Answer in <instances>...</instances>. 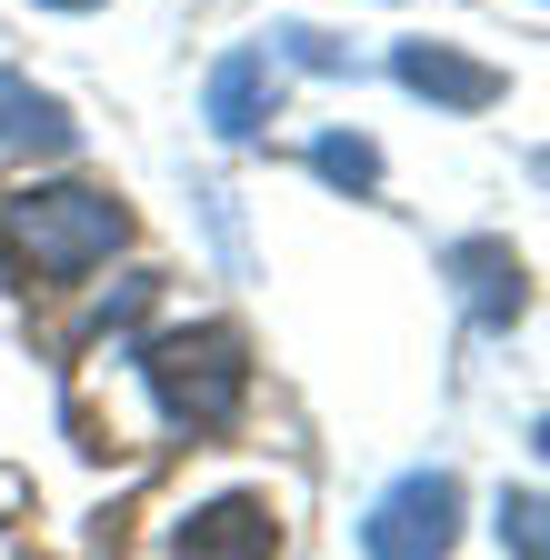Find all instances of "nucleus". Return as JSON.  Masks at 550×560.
<instances>
[{
    "instance_id": "1",
    "label": "nucleus",
    "mask_w": 550,
    "mask_h": 560,
    "mask_svg": "<svg viewBox=\"0 0 550 560\" xmlns=\"http://www.w3.org/2000/svg\"><path fill=\"white\" fill-rule=\"evenodd\" d=\"M141 381H151L171 431H231L241 400H250V350L221 320H190V330L141 340Z\"/></svg>"
},
{
    "instance_id": "2",
    "label": "nucleus",
    "mask_w": 550,
    "mask_h": 560,
    "mask_svg": "<svg viewBox=\"0 0 550 560\" xmlns=\"http://www.w3.org/2000/svg\"><path fill=\"white\" fill-rule=\"evenodd\" d=\"M0 231L31 260V280H81V270H101L130 241V210L110 190H91V180H50V190H21L0 210Z\"/></svg>"
},
{
    "instance_id": "3",
    "label": "nucleus",
    "mask_w": 550,
    "mask_h": 560,
    "mask_svg": "<svg viewBox=\"0 0 550 560\" xmlns=\"http://www.w3.org/2000/svg\"><path fill=\"white\" fill-rule=\"evenodd\" d=\"M450 540H460V480L450 470H400L361 521L371 560H450Z\"/></svg>"
},
{
    "instance_id": "4",
    "label": "nucleus",
    "mask_w": 550,
    "mask_h": 560,
    "mask_svg": "<svg viewBox=\"0 0 550 560\" xmlns=\"http://www.w3.org/2000/svg\"><path fill=\"white\" fill-rule=\"evenodd\" d=\"M390 70H400V91H421V101H441V110H491V101L511 91L491 60H460V50H441V40H400Z\"/></svg>"
},
{
    "instance_id": "5",
    "label": "nucleus",
    "mask_w": 550,
    "mask_h": 560,
    "mask_svg": "<svg viewBox=\"0 0 550 560\" xmlns=\"http://www.w3.org/2000/svg\"><path fill=\"white\" fill-rule=\"evenodd\" d=\"M180 560H281V521L270 501H211L180 521Z\"/></svg>"
},
{
    "instance_id": "6",
    "label": "nucleus",
    "mask_w": 550,
    "mask_h": 560,
    "mask_svg": "<svg viewBox=\"0 0 550 560\" xmlns=\"http://www.w3.org/2000/svg\"><path fill=\"white\" fill-rule=\"evenodd\" d=\"M450 280H460V301H470V320L480 330H511L520 320V260H511V241H450V260H441Z\"/></svg>"
},
{
    "instance_id": "7",
    "label": "nucleus",
    "mask_w": 550,
    "mask_h": 560,
    "mask_svg": "<svg viewBox=\"0 0 550 560\" xmlns=\"http://www.w3.org/2000/svg\"><path fill=\"white\" fill-rule=\"evenodd\" d=\"M270 101H281V81H270V50H231L211 70V130L221 140H250L270 120Z\"/></svg>"
},
{
    "instance_id": "8",
    "label": "nucleus",
    "mask_w": 550,
    "mask_h": 560,
    "mask_svg": "<svg viewBox=\"0 0 550 560\" xmlns=\"http://www.w3.org/2000/svg\"><path fill=\"white\" fill-rule=\"evenodd\" d=\"M71 110H60L50 91H31L21 70H0V151H71Z\"/></svg>"
},
{
    "instance_id": "9",
    "label": "nucleus",
    "mask_w": 550,
    "mask_h": 560,
    "mask_svg": "<svg viewBox=\"0 0 550 560\" xmlns=\"http://www.w3.org/2000/svg\"><path fill=\"white\" fill-rule=\"evenodd\" d=\"M311 171H320L330 190H371V180H381V151H371L361 130H320V140H311Z\"/></svg>"
},
{
    "instance_id": "10",
    "label": "nucleus",
    "mask_w": 550,
    "mask_h": 560,
    "mask_svg": "<svg viewBox=\"0 0 550 560\" xmlns=\"http://www.w3.org/2000/svg\"><path fill=\"white\" fill-rule=\"evenodd\" d=\"M501 540H511V560H550V540H540V490H511V501H501Z\"/></svg>"
},
{
    "instance_id": "11",
    "label": "nucleus",
    "mask_w": 550,
    "mask_h": 560,
    "mask_svg": "<svg viewBox=\"0 0 550 560\" xmlns=\"http://www.w3.org/2000/svg\"><path fill=\"white\" fill-rule=\"evenodd\" d=\"M270 40H281L291 60H311V70H340V50H330L320 31H301V21H281V31H270Z\"/></svg>"
},
{
    "instance_id": "12",
    "label": "nucleus",
    "mask_w": 550,
    "mask_h": 560,
    "mask_svg": "<svg viewBox=\"0 0 550 560\" xmlns=\"http://www.w3.org/2000/svg\"><path fill=\"white\" fill-rule=\"evenodd\" d=\"M40 11H101V0H40Z\"/></svg>"
}]
</instances>
